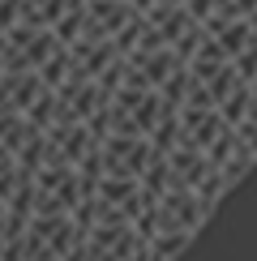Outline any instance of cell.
Returning <instances> with one entry per match:
<instances>
[{
	"mask_svg": "<svg viewBox=\"0 0 257 261\" xmlns=\"http://www.w3.org/2000/svg\"><path fill=\"white\" fill-rule=\"evenodd\" d=\"M137 69L146 73V82H150V90H159V86H167V77L176 69H185V60L176 56L171 47H163V51H155V56H146V60H133Z\"/></svg>",
	"mask_w": 257,
	"mask_h": 261,
	"instance_id": "6da1fadb",
	"label": "cell"
},
{
	"mask_svg": "<svg viewBox=\"0 0 257 261\" xmlns=\"http://www.w3.org/2000/svg\"><path fill=\"white\" fill-rule=\"evenodd\" d=\"M214 39H219V47H223V56H227V60L244 56V51H249L253 43H257V35H253V21H244V17H240V21H232V26H223Z\"/></svg>",
	"mask_w": 257,
	"mask_h": 261,
	"instance_id": "7a4b0ae2",
	"label": "cell"
},
{
	"mask_svg": "<svg viewBox=\"0 0 257 261\" xmlns=\"http://www.w3.org/2000/svg\"><path fill=\"white\" fill-rule=\"evenodd\" d=\"M137 193H142V180H133V176H103L99 180V201L116 205V210H124Z\"/></svg>",
	"mask_w": 257,
	"mask_h": 261,
	"instance_id": "3957f363",
	"label": "cell"
},
{
	"mask_svg": "<svg viewBox=\"0 0 257 261\" xmlns=\"http://www.w3.org/2000/svg\"><path fill=\"white\" fill-rule=\"evenodd\" d=\"M189 90H193V73H189V64H185V69H176V73L167 77V86H159V99L167 103V112L180 116V107H185V99H189Z\"/></svg>",
	"mask_w": 257,
	"mask_h": 261,
	"instance_id": "277c9868",
	"label": "cell"
},
{
	"mask_svg": "<svg viewBox=\"0 0 257 261\" xmlns=\"http://www.w3.org/2000/svg\"><path fill=\"white\" fill-rule=\"evenodd\" d=\"M56 51H60V39L52 35V30H39V35H35V43H30V47L21 51V56H26V60H30V69L39 73L43 64H47L52 56H56Z\"/></svg>",
	"mask_w": 257,
	"mask_h": 261,
	"instance_id": "5b68a950",
	"label": "cell"
},
{
	"mask_svg": "<svg viewBox=\"0 0 257 261\" xmlns=\"http://www.w3.org/2000/svg\"><path fill=\"white\" fill-rule=\"evenodd\" d=\"M189 240H193L189 231H163V236H155V240H150L155 261H171L176 253H185V248H189Z\"/></svg>",
	"mask_w": 257,
	"mask_h": 261,
	"instance_id": "8992f818",
	"label": "cell"
},
{
	"mask_svg": "<svg viewBox=\"0 0 257 261\" xmlns=\"http://www.w3.org/2000/svg\"><path fill=\"white\" fill-rule=\"evenodd\" d=\"M240 86H244V82H240V73H236V64H227V69H223L219 77H214V82L206 86V90H210L214 107H223V103H227V99H232L236 90H240Z\"/></svg>",
	"mask_w": 257,
	"mask_h": 261,
	"instance_id": "52a82bcc",
	"label": "cell"
},
{
	"mask_svg": "<svg viewBox=\"0 0 257 261\" xmlns=\"http://www.w3.org/2000/svg\"><path fill=\"white\" fill-rule=\"evenodd\" d=\"M232 64H236V73H240V82H244V86H253V82H257V43L244 51V56H236Z\"/></svg>",
	"mask_w": 257,
	"mask_h": 261,
	"instance_id": "ba28073f",
	"label": "cell"
},
{
	"mask_svg": "<svg viewBox=\"0 0 257 261\" xmlns=\"http://www.w3.org/2000/svg\"><path fill=\"white\" fill-rule=\"evenodd\" d=\"M21 5H26V0H0V35H9L21 21Z\"/></svg>",
	"mask_w": 257,
	"mask_h": 261,
	"instance_id": "9c48e42d",
	"label": "cell"
},
{
	"mask_svg": "<svg viewBox=\"0 0 257 261\" xmlns=\"http://www.w3.org/2000/svg\"><path fill=\"white\" fill-rule=\"evenodd\" d=\"M236 133H240V146H244V150H253V154H257V116H253L249 124H240Z\"/></svg>",
	"mask_w": 257,
	"mask_h": 261,
	"instance_id": "30bf717a",
	"label": "cell"
},
{
	"mask_svg": "<svg viewBox=\"0 0 257 261\" xmlns=\"http://www.w3.org/2000/svg\"><path fill=\"white\" fill-rule=\"evenodd\" d=\"M236 9H240V17H244V21H249V17L257 13V0H236Z\"/></svg>",
	"mask_w": 257,
	"mask_h": 261,
	"instance_id": "8fae6325",
	"label": "cell"
}]
</instances>
